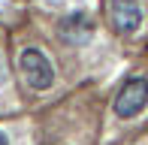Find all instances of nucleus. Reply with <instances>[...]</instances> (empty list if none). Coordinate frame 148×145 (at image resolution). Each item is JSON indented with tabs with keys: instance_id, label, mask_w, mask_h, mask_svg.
<instances>
[{
	"instance_id": "obj_4",
	"label": "nucleus",
	"mask_w": 148,
	"mask_h": 145,
	"mask_svg": "<svg viewBox=\"0 0 148 145\" xmlns=\"http://www.w3.org/2000/svg\"><path fill=\"white\" fill-rule=\"evenodd\" d=\"M60 36L66 39V42H73V45H82V42H88L91 34H94V24H91V18L85 15V12H73V15H66L64 21H60Z\"/></svg>"
},
{
	"instance_id": "obj_7",
	"label": "nucleus",
	"mask_w": 148,
	"mask_h": 145,
	"mask_svg": "<svg viewBox=\"0 0 148 145\" xmlns=\"http://www.w3.org/2000/svg\"><path fill=\"white\" fill-rule=\"evenodd\" d=\"M0 145H9V139H6V133L0 130Z\"/></svg>"
},
{
	"instance_id": "obj_6",
	"label": "nucleus",
	"mask_w": 148,
	"mask_h": 145,
	"mask_svg": "<svg viewBox=\"0 0 148 145\" xmlns=\"http://www.w3.org/2000/svg\"><path fill=\"white\" fill-rule=\"evenodd\" d=\"M6 79V67H3V57H0V82Z\"/></svg>"
},
{
	"instance_id": "obj_1",
	"label": "nucleus",
	"mask_w": 148,
	"mask_h": 145,
	"mask_svg": "<svg viewBox=\"0 0 148 145\" xmlns=\"http://www.w3.org/2000/svg\"><path fill=\"white\" fill-rule=\"evenodd\" d=\"M18 67L24 72V82H27L33 91H45V88H51V82H55V67L49 64V57H45L39 49H21Z\"/></svg>"
},
{
	"instance_id": "obj_2",
	"label": "nucleus",
	"mask_w": 148,
	"mask_h": 145,
	"mask_svg": "<svg viewBox=\"0 0 148 145\" xmlns=\"http://www.w3.org/2000/svg\"><path fill=\"white\" fill-rule=\"evenodd\" d=\"M148 106V82L145 79H127L124 85H121L118 97H115V115L118 118H136L139 112Z\"/></svg>"
},
{
	"instance_id": "obj_5",
	"label": "nucleus",
	"mask_w": 148,
	"mask_h": 145,
	"mask_svg": "<svg viewBox=\"0 0 148 145\" xmlns=\"http://www.w3.org/2000/svg\"><path fill=\"white\" fill-rule=\"evenodd\" d=\"M45 3H51V6H64V3H70V0H45Z\"/></svg>"
},
{
	"instance_id": "obj_3",
	"label": "nucleus",
	"mask_w": 148,
	"mask_h": 145,
	"mask_svg": "<svg viewBox=\"0 0 148 145\" xmlns=\"http://www.w3.org/2000/svg\"><path fill=\"white\" fill-rule=\"evenodd\" d=\"M109 18L118 34H136L142 24V6L139 0H109Z\"/></svg>"
}]
</instances>
